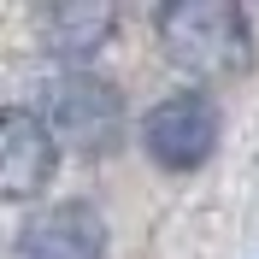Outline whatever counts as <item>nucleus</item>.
I'll return each mask as SVG.
<instances>
[{
    "label": "nucleus",
    "instance_id": "nucleus-4",
    "mask_svg": "<svg viewBox=\"0 0 259 259\" xmlns=\"http://www.w3.org/2000/svg\"><path fill=\"white\" fill-rule=\"evenodd\" d=\"M59 171V142L30 106H6L0 112V189L6 200H35Z\"/></svg>",
    "mask_w": 259,
    "mask_h": 259
},
{
    "label": "nucleus",
    "instance_id": "nucleus-3",
    "mask_svg": "<svg viewBox=\"0 0 259 259\" xmlns=\"http://www.w3.org/2000/svg\"><path fill=\"white\" fill-rule=\"evenodd\" d=\"M218 106L206 95H171L142 118V147L159 171H200L218 153Z\"/></svg>",
    "mask_w": 259,
    "mask_h": 259
},
{
    "label": "nucleus",
    "instance_id": "nucleus-5",
    "mask_svg": "<svg viewBox=\"0 0 259 259\" xmlns=\"http://www.w3.org/2000/svg\"><path fill=\"white\" fill-rule=\"evenodd\" d=\"M12 259H106V224L89 200H59L18 230Z\"/></svg>",
    "mask_w": 259,
    "mask_h": 259
},
{
    "label": "nucleus",
    "instance_id": "nucleus-6",
    "mask_svg": "<svg viewBox=\"0 0 259 259\" xmlns=\"http://www.w3.org/2000/svg\"><path fill=\"white\" fill-rule=\"evenodd\" d=\"M112 30H118L112 6H48V12H41V41H48V53H59V59H89V53H100L112 41Z\"/></svg>",
    "mask_w": 259,
    "mask_h": 259
},
{
    "label": "nucleus",
    "instance_id": "nucleus-1",
    "mask_svg": "<svg viewBox=\"0 0 259 259\" xmlns=\"http://www.w3.org/2000/svg\"><path fill=\"white\" fill-rule=\"evenodd\" d=\"M159 41L189 77L224 82L253 65V24L230 0H177L159 12Z\"/></svg>",
    "mask_w": 259,
    "mask_h": 259
},
{
    "label": "nucleus",
    "instance_id": "nucleus-2",
    "mask_svg": "<svg viewBox=\"0 0 259 259\" xmlns=\"http://www.w3.org/2000/svg\"><path fill=\"white\" fill-rule=\"evenodd\" d=\"M41 124L77 153H106L124 130V95L95 71H65L41 89Z\"/></svg>",
    "mask_w": 259,
    "mask_h": 259
}]
</instances>
